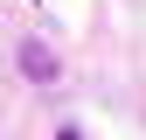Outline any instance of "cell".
Masks as SVG:
<instances>
[{
	"label": "cell",
	"mask_w": 146,
	"mask_h": 140,
	"mask_svg": "<svg viewBox=\"0 0 146 140\" xmlns=\"http://www.w3.org/2000/svg\"><path fill=\"white\" fill-rule=\"evenodd\" d=\"M21 77H28V84H56L63 70H56V56H49L42 42H21Z\"/></svg>",
	"instance_id": "cell-1"
}]
</instances>
